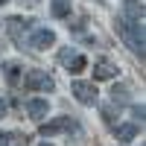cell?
Segmentation results:
<instances>
[{
  "label": "cell",
  "mask_w": 146,
  "mask_h": 146,
  "mask_svg": "<svg viewBox=\"0 0 146 146\" xmlns=\"http://www.w3.org/2000/svg\"><path fill=\"white\" fill-rule=\"evenodd\" d=\"M117 29H120V35H123V41L129 44V50L137 53V56H143V23H140V21H126V18H120V21H117Z\"/></svg>",
  "instance_id": "cell-1"
},
{
  "label": "cell",
  "mask_w": 146,
  "mask_h": 146,
  "mask_svg": "<svg viewBox=\"0 0 146 146\" xmlns=\"http://www.w3.org/2000/svg\"><path fill=\"white\" fill-rule=\"evenodd\" d=\"M23 88L27 91H56V82L47 70H27V76H23Z\"/></svg>",
  "instance_id": "cell-2"
},
{
  "label": "cell",
  "mask_w": 146,
  "mask_h": 146,
  "mask_svg": "<svg viewBox=\"0 0 146 146\" xmlns=\"http://www.w3.org/2000/svg\"><path fill=\"white\" fill-rule=\"evenodd\" d=\"M70 94L76 96L82 105H96V96H100V91H96L94 82H82V79H76L70 85Z\"/></svg>",
  "instance_id": "cell-3"
},
{
  "label": "cell",
  "mask_w": 146,
  "mask_h": 146,
  "mask_svg": "<svg viewBox=\"0 0 146 146\" xmlns=\"http://www.w3.org/2000/svg\"><path fill=\"white\" fill-rule=\"evenodd\" d=\"M6 29H9V35H12L15 44H23V35L35 29V21L32 18H9L6 21Z\"/></svg>",
  "instance_id": "cell-4"
},
{
  "label": "cell",
  "mask_w": 146,
  "mask_h": 146,
  "mask_svg": "<svg viewBox=\"0 0 146 146\" xmlns=\"http://www.w3.org/2000/svg\"><path fill=\"white\" fill-rule=\"evenodd\" d=\"M56 44V32L47 29V27H35L32 35H29V47L32 50H47V47Z\"/></svg>",
  "instance_id": "cell-5"
},
{
  "label": "cell",
  "mask_w": 146,
  "mask_h": 146,
  "mask_svg": "<svg viewBox=\"0 0 146 146\" xmlns=\"http://www.w3.org/2000/svg\"><path fill=\"white\" fill-rule=\"evenodd\" d=\"M64 129H76V123H73L70 117H56V120H50V123H44L38 131L44 137H53V135H58V131H64Z\"/></svg>",
  "instance_id": "cell-6"
},
{
  "label": "cell",
  "mask_w": 146,
  "mask_h": 146,
  "mask_svg": "<svg viewBox=\"0 0 146 146\" xmlns=\"http://www.w3.org/2000/svg\"><path fill=\"white\" fill-rule=\"evenodd\" d=\"M47 111H50V102L47 100H41V96H32V100H27V114L32 117V120H41L47 117Z\"/></svg>",
  "instance_id": "cell-7"
},
{
  "label": "cell",
  "mask_w": 146,
  "mask_h": 146,
  "mask_svg": "<svg viewBox=\"0 0 146 146\" xmlns=\"http://www.w3.org/2000/svg\"><path fill=\"white\" fill-rule=\"evenodd\" d=\"M117 76V64L108 62V58H100L94 64V79H114Z\"/></svg>",
  "instance_id": "cell-8"
},
{
  "label": "cell",
  "mask_w": 146,
  "mask_h": 146,
  "mask_svg": "<svg viewBox=\"0 0 146 146\" xmlns=\"http://www.w3.org/2000/svg\"><path fill=\"white\" fill-rule=\"evenodd\" d=\"M123 18L126 21H143V0H123Z\"/></svg>",
  "instance_id": "cell-9"
},
{
  "label": "cell",
  "mask_w": 146,
  "mask_h": 146,
  "mask_svg": "<svg viewBox=\"0 0 146 146\" xmlns=\"http://www.w3.org/2000/svg\"><path fill=\"white\" fill-rule=\"evenodd\" d=\"M21 73H23V64L21 62H3V76L9 85H18L21 82Z\"/></svg>",
  "instance_id": "cell-10"
},
{
  "label": "cell",
  "mask_w": 146,
  "mask_h": 146,
  "mask_svg": "<svg viewBox=\"0 0 146 146\" xmlns=\"http://www.w3.org/2000/svg\"><path fill=\"white\" fill-rule=\"evenodd\" d=\"M114 135H117L120 143H131V140H135V135H137V126H135V123H123V126L114 129Z\"/></svg>",
  "instance_id": "cell-11"
},
{
  "label": "cell",
  "mask_w": 146,
  "mask_h": 146,
  "mask_svg": "<svg viewBox=\"0 0 146 146\" xmlns=\"http://www.w3.org/2000/svg\"><path fill=\"white\" fill-rule=\"evenodd\" d=\"M70 6H73V0H50L53 18H67L70 15Z\"/></svg>",
  "instance_id": "cell-12"
},
{
  "label": "cell",
  "mask_w": 146,
  "mask_h": 146,
  "mask_svg": "<svg viewBox=\"0 0 146 146\" xmlns=\"http://www.w3.org/2000/svg\"><path fill=\"white\" fill-rule=\"evenodd\" d=\"M111 102H117V105H126V102H129V88H126V85H114Z\"/></svg>",
  "instance_id": "cell-13"
},
{
  "label": "cell",
  "mask_w": 146,
  "mask_h": 146,
  "mask_svg": "<svg viewBox=\"0 0 146 146\" xmlns=\"http://www.w3.org/2000/svg\"><path fill=\"white\" fill-rule=\"evenodd\" d=\"M85 64H88V58H85V56H76V58L70 62V73H79V70H85Z\"/></svg>",
  "instance_id": "cell-14"
},
{
  "label": "cell",
  "mask_w": 146,
  "mask_h": 146,
  "mask_svg": "<svg viewBox=\"0 0 146 146\" xmlns=\"http://www.w3.org/2000/svg\"><path fill=\"white\" fill-rule=\"evenodd\" d=\"M76 56H79V53H73V50H62V53H58V62L70 67V62H73V58H76Z\"/></svg>",
  "instance_id": "cell-15"
},
{
  "label": "cell",
  "mask_w": 146,
  "mask_h": 146,
  "mask_svg": "<svg viewBox=\"0 0 146 146\" xmlns=\"http://www.w3.org/2000/svg\"><path fill=\"white\" fill-rule=\"evenodd\" d=\"M143 114H146L143 105H131V117H135V120H140V123H143Z\"/></svg>",
  "instance_id": "cell-16"
},
{
  "label": "cell",
  "mask_w": 146,
  "mask_h": 146,
  "mask_svg": "<svg viewBox=\"0 0 146 146\" xmlns=\"http://www.w3.org/2000/svg\"><path fill=\"white\" fill-rule=\"evenodd\" d=\"M6 143H12V135L9 131H0V146H6Z\"/></svg>",
  "instance_id": "cell-17"
},
{
  "label": "cell",
  "mask_w": 146,
  "mask_h": 146,
  "mask_svg": "<svg viewBox=\"0 0 146 146\" xmlns=\"http://www.w3.org/2000/svg\"><path fill=\"white\" fill-rule=\"evenodd\" d=\"M0 117H6V102L0 100Z\"/></svg>",
  "instance_id": "cell-18"
},
{
  "label": "cell",
  "mask_w": 146,
  "mask_h": 146,
  "mask_svg": "<svg viewBox=\"0 0 146 146\" xmlns=\"http://www.w3.org/2000/svg\"><path fill=\"white\" fill-rule=\"evenodd\" d=\"M38 146H53V143H38Z\"/></svg>",
  "instance_id": "cell-19"
},
{
  "label": "cell",
  "mask_w": 146,
  "mask_h": 146,
  "mask_svg": "<svg viewBox=\"0 0 146 146\" xmlns=\"http://www.w3.org/2000/svg\"><path fill=\"white\" fill-rule=\"evenodd\" d=\"M3 3H9V0H0V6H3Z\"/></svg>",
  "instance_id": "cell-20"
},
{
  "label": "cell",
  "mask_w": 146,
  "mask_h": 146,
  "mask_svg": "<svg viewBox=\"0 0 146 146\" xmlns=\"http://www.w3.org/2000/svg\"><path fill=\"white\" fill-rule=\"evenodd\" d=\"M27 3H38V0H27Z\"/></svg>",
  "instance_id": "cell-21"
}]
</instances>
